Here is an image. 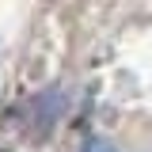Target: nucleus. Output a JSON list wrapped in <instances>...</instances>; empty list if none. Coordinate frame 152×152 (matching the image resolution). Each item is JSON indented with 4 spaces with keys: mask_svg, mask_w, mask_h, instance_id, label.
Returning a JSON list of instances; mask_svg holds the SVG:
<instances>
[{
    "mask_svg": "<svg viewBox=\"0 0 152 152\" xmlns=\"http://www.w3.org/2000/svg\"><path fill=\"white\" fill-rule=\"evenodd\" d=\"M65 99H69L65 88H46L42 95L31 99V114H27V129H31V137H46V133L61 122Z\"/></svg>",
    "mask_w": 152,
    "mask_h": 152,
    "instance_id": "obj_1",
    "label": "nucleus"
},
{
    "mask_svg": "<svg viewBox=\"0 0 152 152\" xmlns=\"http://www.w3.org/2000/svg\"><path fill=\"white\" fill-rule=\"evenodd\" d=\"M80 152H118L110 145V141H103V137H88V141H84V148Z\"/></svg>",
    "mask_w": 152,
    "mask_h": 152,
    "instance_id": "obj_2",
    "label": "nucleus"
}]
</instances>
